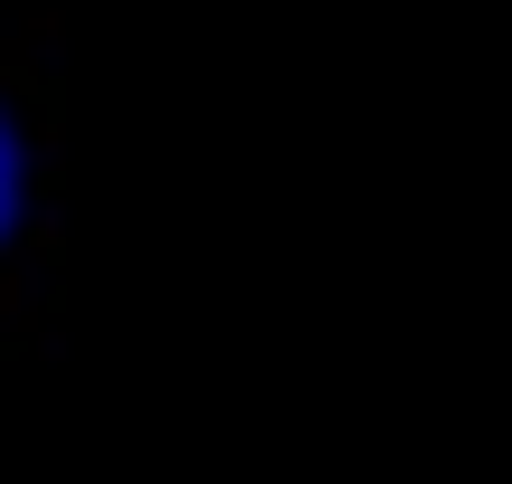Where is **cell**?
<instances>
[{
  "label": "cell",
  "mask_w": 512,
  "mask_h": 484,
  "mask_svg": "<svg viewBox=\"0 0 512 484\" xmlns=\"http://www.w3.org/2000/svg\"><path fill=\"white\" fill-rule=\"evenodd\" d=\"M67 133H57V76H48V29L0 38V333H29L48 304V266L67 238Z\"/></svg>",
  "instance_id": "1"
}]
</instances>
